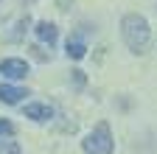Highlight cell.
<instances>
[{
  "mask_svg": "<svg viewBox=\"0 0 157 154\" xmlns=\"http://www.w3.org/2000/svg\"><path fill=\"white\" fill-rule=\"evenodd\" d=\"M121 36H124V45L132 51V53H143L151 42V28H149V20L137 11H129L124 14L121 20Z\"/></svg>",
  "mask_w": 157,
  "mask_h": 154,
  "instance_id": "6da1fadb",
  "label": "cell"
},
{
  "mask_svg": "<svg viewBox=\"0 0 157 154\" xmlns=\"http://www.w3.org/2000/svg\"><path fill=\"white\" fill-rule=\"evenodd\" d=\"M82 148H84V154H112L115 151V137H112L109 123L107 121L95 123L87 132V137L82 140Z\"/></svg>",
  "mask_w": 157,
  "mask_h": 154,
  "instance_id": "7a4b0ae2",
  "label": "cell"
},
{
  "mask_svg": "<svg viewBox=\"0 0 157 154\" xmlns=\"http://www.w3.org/2000/svg\"><path fill=\"white\" fill-rule=\"evenodd\" d=\"M28 70H31L28 62L20 59V56H9V59L0 62V76L9 79V81H23L25 76H28Z\"/></svg>",
  "mask_w": 157,
  "mask_h": 154,
  "instance_id": "3957f363",
  "label": "cell"
},
{
  "mask_svg": "<svg viewBox=\"0 0 157 154\" xmlns=\"http://www.w3.org/2000/svg\"><path fill=\"white\" fill-rule=\"evenodd\" d=\"M34 34H36V39L45 42L48 48H53L56 39H59V28H56L53 23H48V20H39V23L34 25Z\"/></svg>",
  "mask_w": 157,
  "mask_h": 154,
  "instance_id": "277c9868",
  "label": "cell"
},
{
  "mask_svg": "<svg viewBox=\"0 0 157 154\" xmlns=\"http://www.w3.org/2000/svg\"><path fill=\"white\" fill-rule=\"evenodd\" d=\"M25 118H31L36 123H45V121L53 118V107L51 104H28L25 107Z\"/></svg>",
  "mask_w": 157,
  "mask_h": 154,
  "instance_id": "5b68a950",
  "label": "cell"
},
{
  "mask_svg": "<svg viewBox=\"0 0 157 154\" xmlns=\"http://www.w3.org/2000/svg\"><path fill=\"white\" fill-rule=\"evenodd\" d=\"M25 90L23 87H17V84H0V101H3V104H20V101H23L25 98Z\"/></svg>",
  "mask_w": 157,
  "mask_h": 154,
  "instance_id": "8992f818",
  "label": "cell"
},
{
  "mask_svg": "<svg viewBox=\"0 0 157 154\" xmlns=\"http://www.w3.org/2000/svg\"><path fill=\"white\" fill-rule=\"evenodd\" d=\"M67 56L70 59H84L87 56V45L82 39H67Z\"/></svg>",
  "mask_w": 157,
  "mask_h": 154,
  "instance_id": "52a82bcc",
  "label": "cell"
},
{
  "mask_svg": "<svg viewBox=\"0 0 157 154\" xmlns=\"http://www.w3.org/2000/svg\"><path fill=\"white\" fill-rule=\"evenodd\" d=\"M0 154H23V148L11 137H0Z\"/></svg>",
  "mask_w": 157,
  "mask_h": 154,
  "instance_id": "ba28073f",
  "label": "cell"
},
{
  "mask_svg": "<svg viewBox=\"0 0 157 154\" xmlns=\"http://www.w3.org/2000/svg\"><path fill=\"white\" fill-rule=\"evenodd\" d=\"M14 123L9 121V118H0V137H14Z\"/></svg>",
  "mask_w": 157,
  "mask_h": 154,
  "instance_id": "9c48e42d",
  "label": "cell"
},
{
  "mask_svg": "<svg viewBox=\"0 0 157 154\" xmlns=\"http://www.w3.org/2000/svg\"><path fill=\"white\" fill-rule=\"evenodd\" d=\"M73 84H76L78 90L84 87V73H82V70H73Z\"/></svg>",
  "mask_w": 157,
  "mask_h": 154,
  "instance_id": "30bf717a",
  "label": "cell"
}]
</instances>
